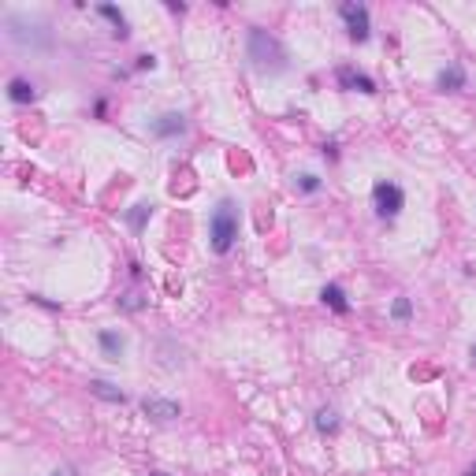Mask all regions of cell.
I'll list each match as a JSON object with an SVG mask.
<instances>
[{
  "instance_id": "8fae6325",
  "label": "cell",
  "mask_w": 476,
  "mask_h": 476,
  "mask_svg": "<svg viewBox=\"0 0 476 476\" xmlns=\"http://www.w3.org/2000/svg\"><path fill=\"white\" fill-rule=\"evenodd\" d=\"M320 298H324V302L335 309V313H346V298H342V290L335 287V283H331V287H324V294H320Z\"/></svg>"
},
{
  "instance_id": "5b68a950",
  "label": "cell",
  "mask_w": 476,
  "mask_h": 476,
  "mask_svg": "<svg viewBox=\"0 0 476 476\" xmlns=\"http://www.w3.org/2000/svg\"><path fill=\"white\" fill-rule=\"evenodd\" d=\"M339 82L346 90H361V93H376V82L361 75V71H354V67H339Z\"/></svg>"
},
{
  "instance_id": "9c48e42d",
  "label": "cell",
  "mask_w": 476,
  "mask_h": 476,
  "mask_svg": "<svg viewBox=\"0 0 476 476\" xmlns=\"http://www.w3.org/2000/svg\"><path fill=\"white\" fill-rule=\"evenodd\" d=\"M90 391H93V395H97V398H108V402H127V395H123V391H115L112 384H104V379H93V384H90Z\"/></svg>"
},
{
  "instance_id": "2e32d148",
  "label": "cell",
  "mask_w": 476,
  "mask_h": 476,
  "mask_svg": "<svg viewBox=\"0 0 476 476\" xmlns=\"http://www.w3.org/2000/svg\"><path fill=\"white\" fill-rule=\"evenodd\" d=\"M302 190H316V175H302Z\"/></svg>"
},
{
  "instance_id": "4fadbf2b",
  "label": "cell",
  "mask_w": 476,
  "mask_h": 476,
  "mask_svg": "<svg viewBox=\"0 0 476 476\" xmlns=\"http://www.w3.org/2000/svg\"><path fill=\"white\" fill-rule=\"evenodd\" d=\"M101 346L108 350V354H119V350H123V339L112 335V331H104V335H101Z\"/></svg>"
},
{
  "instance_id": "30bf717a",
  "label": "cell",
  "mask_w": 476,
  "mask_h": 476,
  "mask_svg": "<svg viewBox=\"0 0 476 476\" xmlns=\"http://www.w3.org/2000/svg\"><path fill=\"white\" fill-rule=\"evenodd\" d=\"M439 86H443V90H461V86H465V75H461V67H447L443 75H439Z\"/></svg>"
},
{
  "instance_id": "3957f363",
  "label": "cell",
  "mask_w": 476,
  "mask_h": 476,
  "mask_svg": "<svg viewBox=\"0 0 476 476\" xmlns=\"http://www.w3.org/2000/svg\"><path fill=\"white\" fill-rule=\"evenodd\" d=\"M372 205H376V212H379L384 220H395L398 212H402V205H406V197H402V190H398L395 183H376Z\"/></svg>"
},
{
  "instance_id": "277c9868",
  "label": "cell",
  "mask_w": 476,
  "mask_h": 476,
  "mask_svg": "<svg viewBox=\"0 0 476 476\" xmlns=\"http://www.w3.org/2000/svg\"><path fill=\"white\" fill-rule=\"evenodd\" d=\"M342 19H346L354 41H365V38H368V8H361V4H342Z\"/></svg>"
},
{
  "instance_id": "5bb4252c",
  "label": "cell",
  "mask_w": 476,
  "mask_h": 476,
  "mask_svg": "<svg viewBox=\"0 0 476 476\" xmlns=\"http://www.w3.org/2000/svg\"><path fill=\"white\" fill-rule=\"evenodd\" d=\"M316 424H320V432H335V428H339V421H335V413H331V410L320 413V416H316Z\"/></svg>"
},
{
  "instance_id": "6da1fadb",
  "label": "cell",
  "mask_w": 476,
  "mask_h": 476,
  "mask_svg": "<svg viewBox=\"0 0 476 476\" xmlns=\"http://www.w3.org/2000/svg\"><path fill=\"white\" fill-rule=\"evenodd\" d=\"M249 56H253V64L265 67V71H283V67H287V56H283L279 41L272 38L268 30H253V34H249Z\"/></svg>"
},
{
  "instance_id": "e0dca14e",
  "label": "cell",
  "mask_w": 476,
  "mask_h": 476,
  "mask_svg": "<svg viewBox=\"0 0 476 476\" xmlns=\"http://www.w3.org/2000/svg\"><path fill=\"white\" fill-rule=\"evenodd\" d=\"M465 476H476V465H472V469H469V472H465Z\"/></svg>"
},
{
  "instance_id": "9a60e30c",
  "label": "cell",
  "mask_w": 476,
  "mask_h": 476,
  "mask_svg": "<svg viewBox=\"0 0 476 476\" xmlns=\"http://www.w3.org/2000/svg\"><path fill=\"white\" fill-rule=\"evenodd\" d=\"M395 316H398V320L410 316V302H406V298H398V302H395Z\"/></svg>"
},
{
  "instance_id": "d6986e66",
  "label": "cell",
  "mask_w": 476,
  "mask_h": 476,
  "mask_svg": "<svg viewBox=\"0 0 476 476\" xmlns=\"http://www.w3.org/2000/svg\"><path fill=\"white\" fill-rule=\"evenodd\" d=\"M56 476H71V472H56Z\"/></svg>"
},
{
  "instance_id": "ffe728a7",
  "label": "cell",
  "mask_w": 476,
  "mask_h": 476,
  "mask_svg": "<svg viewBox=\"0 0 476 476\" xmlns=\"http://www.w3.org/2000/svg\"><path fill=\"white\" fill-rule=\"evenodd\" d=\"M157 476H164V472H157Z\"/></svg>"
},
{
  "instance_id": "ba28073f",
  "label": "cell",
  "mask_w": 476,
  "mask_h": 476,
  "mask_svg": "<svg viewBox=\"0 0 476 476\" xmlns=\"http://www.w3.org/2000/svg\"><path fill=\"white\" fill-rule=\"evenodd\" d=\"M8 93H11V101H19V104H27V101H34V86L27 78H11V86H8Z\"/></svg>"
},
{
  "instance_id": "ac0fdd59",
  "label": "cell",
  "mask_w": 476,
  "mask_h": 476,
  "mask_svg": "<svg viewBox=\"0 0 476 476\" xmlns=\"http://www.w3.org/2000/svg\"><path fill=\"white\" fill-rule=\"evenodd\" d=\"M472 361H476V346H472Z\"/></svg>"
},
{
  "instance_id": "52a82bcc",
  "label": "cell",
  "mask_w": 476,
  "mask_h": 476,
  "mask_svg": "<svg viewBox=\"0 0 476 476\" xmlns=\"http://www.w3.org/2000/svg\"><path fill=\"white\" fill-rule=\"evenodd\" d=\"M183 130H186L183 115H160L157 119V134H164V138H168V134H183Z\"/></svg>"
},
{
  "instance_id": "7a4b0ae2",
  "label": "cell",
  "mask_w": 476,
  "mask_h": 476,
  "mask_svg": "<svg viewBox=\"0 0 476 476\" xmlns=\"http://www.w3.org/2000/svg\"><path fill=\"white\" fill-rule=\"evenodd\" d=\"M234 238H238L234 205H231V201H220V209L212 212V249H216V253H227Z\"/></svg>"
},
{
  "instance_id": "7c38bea8",
  "label": "cell",
  "mask_w": 476,
  "mask_h": 476,
  "mask_svg": "<svg viewBox=\"0 0 476 476\" xmlns=\"http://www.w3.org/2000/svg\"><path fill=\"white\" fill-rule=\"evenodd\" d=\"M101 15H104V19H112V22H115V38H127V19H123V15H119V11H115L112 4H101Z\"/></svg>"
},
{
  "instance_id": "8992f818",
  "label": "cell",
  "mask_w": 476,
  "mask_h": 476,
  "mask_svg": "<svg viewBox=\"0 0 476 476\" xmlns=\"http://www.w3.org/2000/svg\"><path fill=\"white\" fill-rule=\"evenodd\" d=\"M146 413L157 416V421H172V416H178V406L175 402H160V398H146Z\"/></svg>"
}]
</instances>
